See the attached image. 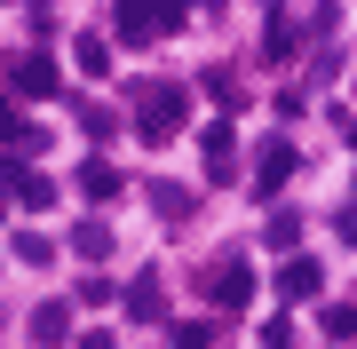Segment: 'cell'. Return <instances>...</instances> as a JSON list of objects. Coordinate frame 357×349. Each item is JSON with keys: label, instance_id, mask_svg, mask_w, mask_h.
I'll return each instance as SVG.
<instances>
[{"label": "cell", "instance_id": "obj_18", "mask_svg": "<svg viewBox=\"0 0 357 349\" xmlns=\"http://www.w3.org/2000/svg\"><path fill=\"white\" fill-rule=\"evenodd\" d=\"M16 199H24V207H48L56 183H48V175H24V183H16Z\"/></svg>", "mask_w": 357, "mask_h": 349}, {"label": "cell", "instance_id": "obj_10", "mask_svg": "<svg viewBox=\"0 0 357 349\" xmlns=\"http://www.w3.org/2000/svg\"><path fill=\"white\" fill-rule=\"evenodd\" d=\"M151 207H159L167 222H191V215H199V191H183V183H151Z\"/></svg>", "mask_w": 357, "mask_h": 349}, {"label": "cell", "instance_id": "obj_2", "mask_svg": "<svg viewBox=\"0 0 357 349\" xmlns=\"http://www.w3.org/2000/svg\"><path fill=\"white\" fill-rule=\"evenodd\" d=\"M183 16H191L183 0H119V40H135V48L167 40V32H183Z\"/></svg>", "mask_w": 357, "mask_h": 349}, {"label": "cell", "instance_id": "obj_12", "mask_svg": "<svg viewBox=\"0 0 357 349\" xmlns=\"http://www.w3.org/2000/svg\"><path fill=\"white\" fill-rule=\"evenodd\" d=\"M262 238L278 246V254H302V215H286V207H278V215L262 222Z\"/></svg>", "mask_w": 357, "mask_h": 349}, {"label": "cell", "instance_id": "obj_20", "mask_svg": "<svg viewBox=\"0 0 357 349\" xmlns=\"http://www.w3.org/2000/svg\"><path fill=\"white\" fill-rule=\"evenodd\" d=\"M0 143H24V119H16V104L0 95Z\"/></svg>", "mask_w": 357, "mask_h": 349}, {"label": "cell", "instance_id": "obj_8", "mask_svg": "<svg viewBox=\"0 0 357 349\" xmlns=\"http://www.w3.org/2000/svg\"><path fill=\"white\" fill-rule=\"evenodd\" d=\"M119 191H128V175H119L112 159H88V167H79V199H96V207H103V199H119Z\"/></svg>", "mask_w": 357, "mask_h": 349}, {"label": "cell", "instance_id": "obj_15", "mask_svg": "<svg viewBox=\"0 0 357 349\" xmlns=\"http://www.w3.org/2000/svg\"><path fill=\"white\" fill-rule=\"evenodd\" d=\"M79 72H88V79H103V72H112V48H103V32H79Z\"/></svg>", "mask_w": 357, "mask_h": 349}, {"label": "cell", "instance_id": "obj_23", "mask_svg": "<svg viewBox=\"0 0 357 349\" xmlns=\"http://www.w3.org/2000/svg\"><path fill=\"white\" fill-rule=\"evenodd\" d=\"M0 215H8V207H0Z\"/></svg>", "mask_w": 357, "mask_h": 349}, {"label": "cell", "instance_id": "obj_3", "mask_svg": "<svg viewBox=\"0 0 357 349\" xmlns=\"http://www.w3.org/2000/svg\"><path fill=\"white\" fill-rule=\"evenodd\" d=\"M199 294L215 302V310H246V302H255V270H246V254H222V262H206Z\"/></svg>", "mask_w": 357, "mask_h": 349}, {"label": "cell", "instance_id": "obj_16", "mask_svg": "<svg viewBox=\"0 0 357 349\" xmlns=\"http://www.w3.org/2000/svg\"><path fill=\"white\" fill-rule=\"evenodd\" d=\"M8 254H16V262H48V254H56V246H48V238H40V231H16V238H8Z\"/></svg>", "mask_w": 357, "mask_h": 349}, {"label": "cell", "instance_id": "obj_21", "mask_svg": "<svg viewBox=\"0 0 357 349\" xmlns=\"http://www.w3.org/2000/svg\"><path fill=\"white\" fill-rule=\"evenodd\" d=\"M333 238H342V246H357V199H349L342 215H333Z\"/></svg>", "mask_w": 357, "mask_h": 349}, {"label": "cell", "instance_id": "obj_1", "mask_svg": "<svg viewBox=\"0 0 357 349\" xmlns=\"http://www.w3.org/2000/svg\"><path fill=\"white\" fill-rule=\"evenodd\" d=\"M135 135L143 143H175L183 127H191V95L183 88H167V79H135Z\"/></svg>", "mask_w": 357, "mask_h": 349}, {"label": "cell", "instance_id": "obj_13", "mask_svg": "<svg viewBox=\"0 0 357 349\" xmlns=\"http://www.w3.org/2000/svg\"><path fill=\"white\" fill-rule=\"evenodd\" d=\"M318 325H326V341H357V302H326Z\"/></svg>", "mask_w": 357, "mask_h": 349}, {"label": "cell", "instance_id": "obj_19", "mask_svg": "<svg viewBox=\"0 0 357 349\" xmlns=\"http://www.w3.org/2000/svg\"><path fill=\"white\" fill-rule=\"evenodd\" d=\"M206 341H215V325H206V318H191V325H175V349H206Z\"/></svg>", "mask_w": 357, "mask_h": 349}, {"label": "cell", "instance_id": "obj_14", "mask_svg": "<svg viewBox=\"0 0 357 349\" xmlns=\"http://www.w3.org/2000/svg\"><path fill=\"white\" fill-rule=\"evenodd\" d=\"M262 56H270V64H286V56H294V16H286V8L270 16V32H262Z\"/></svg>", "mask_w": 357, "mask_h": 349}, {"label": "cell", "instance_id": "obj_7", "mask_svg": "<svg viewBox=\"0 0 357 349\" xmlns=\"http://www.w3.org/2000/svg\"><path fill=\"white\" fill-rule=\"evenodd\" d=\"M199 143H206V183H238V135H230L222 119H215V127H206Z\"/></svg>", "mask_w": 357, "mask_h": 349}, {"label": "cell", "instance_id": "obj_4", "mask_svg": "<svg viewBox=\"0 0 357 349\" xmlns=\"http://www.w3.org/2000/svg\"><path fill=\"white\" fill-rule=\"evenodd\" d=\"M326 294V262L318 254H286L278 262V302H318Z\"/></svg>", "mask_w": 357, "mask_h": 349}, {"label": "cell", "instance_id": "obj_11", "mask_svg": "<svg viewBox=\"0 0 357 349\" xmlns=\"http://www.w3.org/2000/svg\"><path fill=\"white\" fill-rule=\"evenodd\" d=\"M72 254L79 262H103V254H112V222H79V231H72Z\"/></svg>", "mask_w": 357, "mask_h": 349}, {"label": "cell", "instance_id": "obj_5", "mask_svg": "<svg viewBox=\"0 0 357 349\" xmlns=\"http://www.w3.org/2000/svg\"><path fill=\"white\" fill-rule=\"evenodd\" d=\"M246 183H255L262 199H278L286 183H294V143H286V135H270L262 151H255V175H246Z\"/></svg>", "mask_w": 357, "mask_h": 349}, {"label": "cell", "instance_id": "obj_9", "mask_svg": "<svg viewBox=\"0 0 357 349\" xmlns=\"http://www.w3.org/2000/svg\"><path fill=\"white\" fill-rule=\"evenodd\" d=\"M32 341H40V349L72 341V302H40V310H32Z\"/></svg>", "mask_w": 357, "mask_h": 349}, {"label": "cell", "instance_id": "obj_6", "mask_svg": "<svg viewBox=\"0 0 357 349\" xmlns=\"http://www.w3.org/2000/svg\"><path fill=\"white\" fill-rule=\"evenodd\" d=\"M8 88L16 95H56L64 72H56V56H16V64H8Z\"/></svg>", "mask_w": 357, "mask_h": 349}, {"label": "cell", "instance_id": "obj_17", "mask_svg": "<svg viewBox=\"0 0 357 349\" xmlns=\"http://www.w3.org/2000/svg\"><path fill=\"white\" fill-rule=\"evenodd\" d=\"M128 310H135V318H159V278H135V294H128Z\"/></svg>", "mask_w": 357, "mask_h": 349}, {"label": "cell", "instance_id": "obj_22", "mask_svg": "<svg viewBox=\"0 0 357 349\" xmlns=\"http://www.w3.org/2000/svg\"><path fill=\"white\" fill-rule=\"evenodd\" d=\"M349 143H357V119H349Z\"/></svg>", "mask_w": 357, "mask_h": 349}]
</instances>
